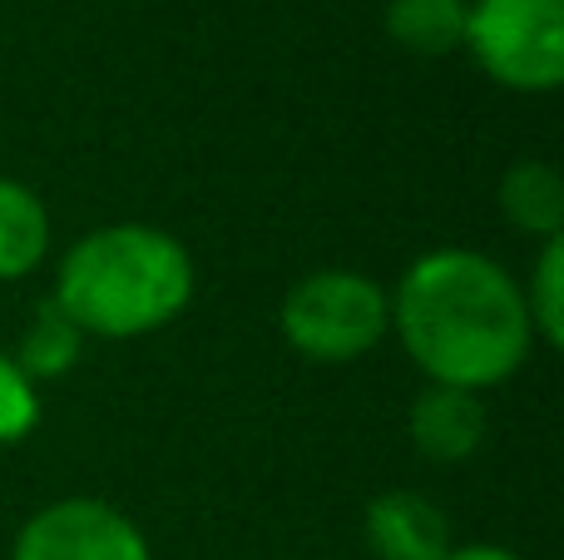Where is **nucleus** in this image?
Returning <instances> with one entry per match:
<instances>
[{
	"instance_id": "8",
	"label": "nucleus",
	"mask_w": 564,
	"mask_h": 560,
	"mask_svg": "<svg viewBox=\"0 0 564 560\" xmlns=\"http://www.w3.org/2000/svg\"><path fill=\"white\" fill-rule=\"evenodd\" d=\"M50 254V214L35 189L0 174V278H25Z\"/></svg>"
},
{
	"instance_id": "13",
	"label": "nucleus",
	"mask_w": 564,
	"mask_h": 560,
	"mask_svg": "<svg viewBox=\"0 0 564 560\" xmlns=\"http://www.w3.org/2000/svg\"><path fill=\"white\" fill-rule=\"evenodd\" d=\"M40 422V397L35 383L15 367V357L0 353V446H15L35 432Z\"/></svg>"
},
{
	"instance_id": "9",
	"label": "nucleus",
	"mask_w": 564,
	"mask_h": 560,
	"mask_svg": "<svg viewBox=\"0 0 564 560\" xmlns=\"http://www.w3.org/2000/svg\"><path fill=\"white\" fill-rule=\"evenodd\" d=\"M500 208L520 234L560 238L564 234V179L555 164L540 159H520L506 179H500Z\"/></svg>"
},
{
	"instance_id": "11",
	"label": "nucleus",
	"mask_w": 564,
	"mask_h": 560,
	"mask_svg": "<svg viewBox=\"0 0 564 560\" xmlns=\"http://www.w3.org/2000/svg\"><path fill=\"white\" fill-rule=\"evenodd\" d=\"M79 347H85V333L59 313L55 298H45V303L35 308V317H30L25 337H20L15 367L30 383H40V377H65L69 367L79 363Z\"/></svg>"
},
{
	"instance_id": "7",
	"label": "nucleus",
	"mask_w": 564,
	"mask_h": 560,
	"mask_svg": "<svg viewBox=\"0 0 564 560\" xmlns=\"http://www.w3.org/2000/svg\"><path fill=\"white\" fill-rule=\"evenodd\" d=\"M406 432H411V446H416L426 462H441V466L466 462V456H476V446L486 442V407H480V397L466 392V387L431 383L426 392L411 402Z\"/></svg>"
},
{
	"instance_id": "4",
	"label": "nucleus",
	"mask_w": 564,
	"mask_h": 560,
	"mask_svg": "<svg viewBox=\"0 0 564 560\" xmlns=\"http://www.w3.org/2000/svg\"><path fill=\"white\" fill-rule=\"evenodd\" d=\"M460 50L496 85L550 95L564 85V0H470Z\"/></svg>"
},
{
	"instance_id": "2",
	"label": "nucleus",
	"mask_w": 564,
	"mask_h": 560,
	"mask_svg": "<svg viewBox=\"0 0 564 560\" xmlns=\"http://www.w3.org/2000/svg\"><path fill=\"white\" fill-rule=\"evenodd\" d=\"M194 298V258L154 224L85 234L55 273V303L89 337H144L174 323Z\"/></svg>"
},
{
	"instance_id": "6",
	"label": "nucleus",
	"mask_w": 564,
	"mask_h": 560,
	"mask_svg": "<svg viewBox=\"0 0 564 560\" xmlns=\"http://www.w3.org/2000/svg\"><path fill=\"white\" fill-rule=\"evenodd\" d=\"M367 546L377 560H446L451 521L431 496L387 492L367 506Z\"/></svg>"
},
{
	"instance_id": "1",
	"label": "nucleus",
	"mask_w": 564,
	"mask_h": 560,
	"mask_svg": "<svg viewBox=\"0 0 564 560\" xmlns=\"http://www.w3.org/2000/svg\"><path fill=\"white\" fill-rule=\"evenodd\" d=\"M391 327L431 383L466 392L506 383L535 343L520 283L470 248L416 258L391 298Z\"/></svg>"
},
{
	"instance_id": "3",
	"label": "nucleus",
	"mask_w": 564,
	"mask_h": 560,
	"mask_svg": "<svg viewBox=\"0 0 564 560\" xmlns=\"http://www.w3.org/2000/svg\"><path fill=\"white\" fill-rule=\"evenodd\" d=\"M278 323L307 363H357L387 337L391 298L357 268H322L282 298Z\"/></svg>"
},
{
	"instance_id": "14",
	"label": "nucleus",
	"mask_w": 564,
	"mask_h": 560,
	"mask_svg": "<svg viewBox=\"0 0 564 560\" xmlns=\"http://www.w3.org/2000/svg\"><path fill=\"white\" fill-rule=\"evenodd\" d=\"M446 560H520V556L506 551V546H451Z\"/></svg>"
},
{
	"instance_id": "12",
	"label": "nucleus",
	"mask_w": 564,
	"mask_h": 560,
	"mask_svg": "<svg viewBox=\"0 0 564 560\" xmlns=\"http://www.w3.org/2000/svg\"><path fill=\"white\" fill-rule=\"evenodd\" d=\"M520 293H525V313H530L535 337H545L550 347H564V234L545 238L535 278Z\"/></svg>"
},
{
	"instance_id": "5",
	"label": "nucleus",
	"mask_w": 564,
	"mask_h": 560,
	"mask_svg": "<svg viewBox=\"0 0 564 560\" xmlns=\"http://www.w3.org/2000/svg\"><path fill=\"white\" fill-rule=\"evenodd\" d=\"M10 560H154L149 541L124 511L95 496L50 502L20 526Z\"/></svg>"
},
{
	"instance_id": "10",
	"label": "nucleus",
	"mask_w": 564,
	"mask_h": 560,
	"mask_svg": "<svg viewBox=\"0 0 564 560\" xmlns=\"http://www.w3.org/2000/svg\"><path fill=\"white\" fill-rule=\"evenodd\" d=\"M466 10L470 0H391L387 35L411 55H451L466 45Z\"/></svg>"
}]
</instances>
